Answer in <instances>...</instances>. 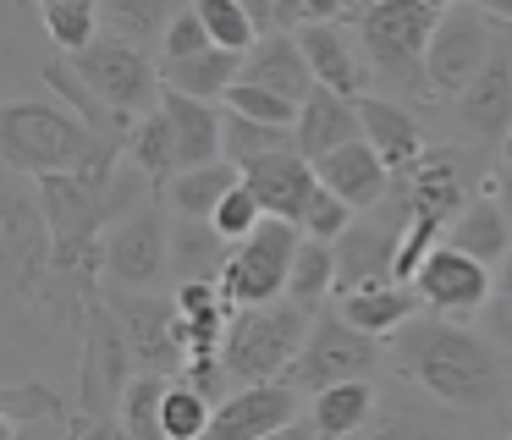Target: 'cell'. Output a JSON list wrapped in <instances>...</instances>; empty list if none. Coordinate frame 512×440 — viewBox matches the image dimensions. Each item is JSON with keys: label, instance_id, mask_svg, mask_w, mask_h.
<instances>
[{"label": "cell", "instance_id": "8d00e7d4", "mask_svg": "<svg viewBox=\"0 0 512 440\" xmlns=\"http://www.w3.org/2000/svg\"><path fill=\"white\" fill-rule=\"evenodd\" d=\"M221 116H226V143H221V154L237 165V171H254L259 160H276V154H292V149H298V132L259 127V121H243V116H232V110H221Z\"/></svg>", "mask_w": 512, "mask_h": 440}, {"label": "cell", "instance_id": "d6a6232c", "mask_svg": "<svg viewBox=\"0 0 512 440\" xmlns=\"http://www.w3.org/2000/svg\"><path fill=\"white\" fill-rule=\"evenodd\" d=\"M39 22H45L50 44H56L67 61L105 39V17H100L94 0H45V6H39Z\"/></svg>", "mask_w": 512, "mask_h": 440}, {"label": "cell", "instance_id": "83f0119b", "mask_svg": "<svg viewBox=\"0 0 512 440\" xmlns=\"http://www.w3.org/2000/svg\"><path fill=\"white\" fill-rule=\"evenodd\" d=\"M336 314H342L353 330H364V336L391 341L402 325L419 319V297H413V286H397V281H391V286H364V292L342 297Z\"/></svg>", "mask_w": 512, "mask_h": 440}, {"label": "cell", "instance_id": "9a60e30c", "mask_svg": "<svg viewBox=\"0 0 512 440\" xmlns=\"http://www.w3.org/2000/svg\"><path fill=\"white\" fill-rule=\"evenodd\" d=\"M490 286H496V275H490L485 264L452 253V248H435L430 259H424V270L413 275V297H419V308L430 319H452V325L485 314Z\"/></svg>", "mask_w": 512, "mask_h": 440}, {"label": "cell", "instance_id": "4fadbf2b", "mask_svg": "<svg viewBox=\"0 0 512 440\" xmlns=\"http://www.w3.org/2000/svg\"><path fill=\"white\" fill-rule=\"evenodd\" d=\"M496 50H490L485 72L468 83V94L452 105L457 132H463L474 149H507L512 138V28L496 22Z\"/></svg>", "mask_w": 512, "mask_h": 440}, {"label": "cell", "instance_id": "681fc988", "mask_svg": "<svg viewBox=\"0 0 512 440\" xmlns=\"http://www.w3.org/2000/svg\"><path fill=\"white\" fill-rule=\"evenodd\" d=\"M501 171H512V138H507V149H501Z\"/></svg>", "mask_w": 512, "mask_h": 440}, {"label": "cell", "instance_id": "ffe728a7", "mask_svg": "<svg viewBox=\"0 0 512 440\" xmlns=\"http://www.w3.org/2000/svg\"><path fill=\"white\" fill-rule=\"evenodd\" d=\"M358 127H364V143L386 160L391 176H408L413 165L430 154V143H424V127L419 116H413L408 105H397V99H380V94H364L358 99Z\"/></svg>", "mask_w": 512, "mask_h": 440}, {"label": "cell", "instance_id": "6da1fadb", "mask_svg": "<svg viewBox=\"0 0 512 440\" xmlns=\"http://www.w3.org/2000/svg\"><path fill=\"white\" fill-rule=\"evenodd\" d=\"M386 363L402 385L430 396L446 413H490L512 391V358L485 341V330L419 314L386 341Z\"/></svg>", "mask_w": 512, "mask_h": 440}, {"label": "cell", "instance_id": "5b68a950", "mask_svg": "<svg viewBox=\"0 0 512 440\" xmlns=\"http://www.w3.org/2000/svg\"><path fill=\"white\" fill-rule=\"evenodd\" d=\"M314 330V314L298 303H270V308H237L232 325H226V347L221 363L232 374V385H281L298 363L303 341Z\"/></svg>", "mask_w": 512, "mask_h": 440}, {"label": "cell", "instance_id": "277c9868", "mask_svg": "<svg viewBox=\"0 0 512 440\" xmlns=\"http://www.w3.org/2000/svg\"><path fill=\"white\" fill-rule=\"evenodd\" d=\"M56 275V231L45 220L34 176H6L0 187V292L12 308H39Z\"/></svg>", "mask_w": 512, "mask_h": 440}, {"label": "cell", "instance_id": "8992f818", "mask_svg": "<svg viewBox=\"0 0 512 440\" xmlns=\"http://www.w3.org/2000/svg\"><path fill=\"white\" fill-rule=\"evenodd\" d=\"M386 363V341L364 336V330H353L336 308H320L314 314V330L309 341H303L298 363H292V374L281 385H292V391H331V385H347V380H369V374Z\"/></svg>", "mask_w": 512, "mask_h": 440}, {"label": "cell", "instance_id": "e575fe53", "mask_svg": "<svg viewBox=\"0 0 512 440\" xmlns=\"http://www.w3.org/2000/svg\"><path fill=\"white\" fill-rule=\"evenodd\" d=\"M166 374H138L127 385L122 407H116V424H122L127 440H166Z\"/></svg>", "mask_w": 512, "mask_h": 440}, {"label": "cell", "instance_id": "d6986e66", "mask_svg": "<svg viewBox=\"0 0 512 440\" xmlns=\"http://www.w3.org/2000/svg\"><path fill=\"white\" fill-rule=\"evenodd\" d=\"M314 176H320L325 193H336L347 209H353V215L380 209L391 198V182H397V176L386 171V160H380L364 138L347 143V149H336V154H325V160L314 165Z\"/></svg>", "mask_w": 512, "mask_h": 440}, {"label": "cell", "instance_id": "9c48e42d", "mask_svg": "<svg viewBox=\"0 0 512 440\" xmlns=\"http://www.w3.org/2000/svg\"><path fill=\"white\" fill-rule=\"evenodd\" d=\"M105 308L122 319L127 341H133L138 374H177L193 358V336L188 319H182L177 297H155V292H122V286H105Z\"/></svg>", "mask_w": 512, "mask_h": 440}, {"label": "cell", "instance_id": "d590c367", "mask_svg": "<svg viewBox=\"0 0 512 440\" xmlns=\"http://www.w3.org/2000/svg\"><path fill=\"white\" fill-rule=\"evenodd\" d=\"M325 297H336V248L331 242H314L303 237L298 259H292V281H287V303L320 314Z\"/></svg>", "mask_w": 512, "mask_h": 440}, {"label": "cell", "instance_id": "74e56055", "mask_svg": "<svg viewBox=\"0 0 512 440\" xmlns=\"http://www.w3.org/2000/svg\"><path fill=\"white\" fill-rule=\"evenodd\" d=\"M0 413H6V435H23L28 424H72V413L61 407V396L50 385H12L0 396Z\"/></svg>", "mask_w": 512, "mask_h": 440}, {"label": "cell", "instance_id": "7402d4cb", "mask_svg": "<svg viewBox=\"0 0 512 440\" xmlns=\"http://www.w3.org/2000/svg\"><path fill=\"white\" fill-rule=\"evenodd\" d=\"M160 116L171 121V138H177L182 171H199V165L226 160V154H221V143H226V116H215V105H204V99H188V94H177V88H166V99H160Z\"/></svg>", "mask_w": 512, "mask_h": 440}, {"label": "cell", "instance_id": "c3c4849f", "mask_svg": "<svg viewBox=\"0 0 512 440\" xmlns=\"http://www.w3.org/2000/svg\"><path fill=\"white\" fill-rule=\"evenodd\" d=\"M265 440H320V435H314V424H309V418H298V424L276 429V435H265Z\"/></svg>", "mask_w": 512, "mask_h": 440}, {"label": "cell", "instance_id": "7dc6e473", "mask_svg": "<svg viewBox=\"0 0 512 440\" xmlns=\"http://www.w3.org/2000/svg\"><path fill=\"white\" fill-rule=\"evenodd\" d=\"M485 193L496 198V209L507 215V226H512V171H501V165H496V171H490V182H485Z\"/></svg>", "mask_w": 512, "mask_h": 440}, {"label": "cell", "instance_id": "7a4b0ae2", "mask_svg": "<svg viewBox=\"0 0 512 440\" xmlns=\"http://www.w3.org/2000/svg\"><path fill=\"white\" fill-rule=\"evenodd\" d=\"M446 6L435 0H375V6H347V28L358 33V50L369 61V77L386 88H402L424 105V55L441 28Z\"/></svg>", "mask_w": 512, "mask_h": 440}, {"label": "cell", "instance_id": "836d02e7", "mask_svg": "<svg viewBox=\"0 0 512 440\" xmlns=\"http://www.w3.org/2000/svg\"><path fill=\"white\" fill-rule=\"evenodd\" d=\"M177 11L182 6H166V0H111V6H100V17H105V33H111V39L138 44V50H149V44L160 50V39H166Z\"/></svg>", "mask_w": 512, "mask_h": 440}, {"label": "cell", "instance_id": "f6af8a7d", "mask_svg": "<svg viewBox=\"0 0 512 440\" xmlns=\"http://www.w3.org/2000/svg\"><path fill=\"white\" fill-rule=\"evenodd\" d=\"M479 325H485V341H496L512 358V259L496 270V286H490V303L479 314Z\"/></svg>", "mask_w": 512, "mask_h": 440}, {"label": "cell", "instance_id": "2e32d148", "mask_svg": "<svg viewBox=\"0 0 512 440\" xmlns=\"http://www.w3.org/2000/svg\"><path fill=\"white\" fill-rule=\"evenodd\" d=\"M287 424H298V391L292 385H243L215 407V424L204 440H265Z\"/></svg>", "mask_w": 512, "mask_h": 440}, {"label": "cell", "instance_id": "44dd1931", "mask_svg": "<svg viewBox=\"0 0 512 440\" xmlns=\"http://www.w3.org/2000/svg\"><path fill=\"white\" fill-rule=\"evenodd\" d=\"M243 83L248 88H270V94L292 99V105H309L314 99V66L309 55H303V44L292 39V33H270V39H259L254 50L243 55Z\"/></svg>", "mask_w": 512, "mask_h": 440}, {"label": "cell", "instance_id": "8fae6325", "mask_svg": "<svg viewBox=\"0 0 512 440\" xmlns=\"http://www.w3.org/2000/svg\"><path fill=\"white\" fill-rule=\"evenodd\" d=\"M138 380V358H133V341H127L122 319L105 308V297L89 308L83 319V363H78V413H100L116 418L127 385Z\"/></svg>", "mask_w": 512, "mask_h": 440}, {"label": "cell", "instance_id": "30bf717a", "mask_svg": "<svg viewBox=\"0 0 512 440\" xmlns=\"http://www.w3.org/2000/svg\"><path fill=\"white\" fill-rule=\"evenodd\" d=\"M303 248V231L287 220H265L243 248H232V264L221 275V297L226 308H270L287 297L292 281V259Z\"/></svg>", "mask_w": 512, "mask_h": 440}, {"label": "cell", "instance_id": "5bb4252c", "mask_svg": "<svg viewBox=\"0 0 512 440\" xmlns=\"http://www.w3.org/2000/svg\"><path fill=\"white\" fill-rule=\"evenodd\" d=\"M474 171H479V154L457 149V143H441V149H430L408 176H397L402 193H408V215L452 226V220L479 198V193H474Z\"/></svg>", "mask_w": 512, "mask_h": 440}, {"label": "cell", "instance_id": "7c38bea8", "mask_svg": "<svg viewBox=\"0 0 512 440\" xmlns=\"http://www.w3.org/2000/svg\"><path fill=\"white\" fill-rule=\"evenodd\" d=\"M166 275H171V220L155 204L105 231V286L155 292Z\"/></svg>", "mask_w": 512, "mask_h": 440}, {"label": "cell", "instance_id": "f1b7e54d", "mask_svg": "<svg viewBox=\"0 0 512 440\" xmlns=\"http://www.w3.org/2000/svg\"><path fill=\"white\" fill-rule=\"evenodd\" d=\"M358 440H457L446 407H435L430 396H386L375 413V424L364 429Z\"/></svg>", "mask_w": 512, "mask_h": 440}, {"label": "cell", "instance_id": "4dcf8cb0", "mask_svg": "<svg viewBox=\"0 0 512 440\" xmlns=\"http://www.w3.org/2000/svg\"><path fill=\"white\" fill-rule=\"evenodd\" d=\"M166 88H177V94H188V99H226L237 83H243V55H232V50H204V55H193V61H182V66H166Z\"/></svg>", "mask_w": 512, "mask_h": 440}, {"label": "cell", "instance_id": "ee69618b", "mask_svg": "<svg viewBox=\"0 0 512 440\" xmlns=\"http://www.w3.org/2000/svg\"><path fill=\"white\" fill-rule=\"evenodd\" d=\"M353 220H358L353 209H347L336 193H325V187H320V193H314V204H309V215H303V237L331 242V248H336V242L353 231Z\"/></svg>", "mask_w": 512, "mask_h": 440}, {"label": "cell", "instance_id": "60d3db41", "mask_svg": "<svg viewBox=\"0 0 512 440\" xmlns=\"http://www.w3.org/2000/svg\"><path fill=\"white\" fill-rule=\"evenodd\" d=\"M215 424V402H204L193 385L171 380L166 391V440H204Z\"/></svg>", "mask_w": 512, "mask_h": 440}, {"label": "cell", "instance_id": "bcb514c9", "mask_svg": "<svg viewBox=\"0 0 512 440\" xmlns=\"http://www.w3.org/2000/svg\"><path fill=\"white\" fill-rule=\"evenodd\" d=\"M61 440H127L116 418H100V413H72V424L61 429Z\"/></svg>", "mask_w": 512, "mask_h": 440}, {"label": "cell", "instance_id": "f35d334b", "mask_svg": "<svg viewBox=\"0 0 512 440\" xmlns=\"http://www.w3.org/2000/svg\"><path fill=\"white\" fill-rule=\"evenodd\" d=\"M199 17L210 28V44L215 50H232V55H248L259 44V22L243 0H199Z\"/></svg>", "mask_w": 512, "mask_h": 440}, {"label": "cell", "instance_id": "b9f144b4", "mask_svg": "<svg viewBox=\"0 0 512 440\" xmlns=\"http://www.w3.org/2000/svg\"><path fill=\"white\" fill-rule=\"evenodd\" d=\"M204 50H215V44H210V28H204L199 6H182L177 17H171L166 39H160V72H166V66L193 61V55H204Z\"/></svg>", "mask_w": 512, "mask_h": 440}, {"label": "cell", "instance_id": "7bdbcfd3", "mask_svg": "<svg viewBox=\"0 0 512 440\" xmlns=\"http://www.w3.org/2000/svg\"><path fill=\"white\" fill-rule=\"evenodd\" d=\"M265 220H270V215H265V209H259V198H254V193H248V187H243V182H237V187H232V193H226V204H221V209H215V220H210V226H215V231H221V237H226V242H232V248H243V242H248V237H254V231H259V226H265Z\"/></svg>", "mask_w": 512, "mask_h": 440}, {"label": "cell", "instance_id": "1f68e13d", "mask_svg": "<svg viewBox=\"0 0 512 440\" xmlns=\"http://www.w3.org/2000/svg\"><path fill=\"white\" fill-rule=\"evenodd\" d=\"M127 165H133L138 176H149L155 182V193H166L171 182L182 176V154H177V138H171V121L160 116H144L133 127V143H127Z\"/></svg>", "mask_w": 512, "mask_h": 440}, {"label": "cell", "instance_id": "4316f807", "mask_svg": "<svg viewBox=\"0 0 512 440\" xmlns=\"http://www.w3.org/2000/svg\"><path fill=\"white\" fill-rule=\"evenodd\" d=\"M45 83L56 88V94H61V105H67L72 116H78L83 127H89L94 138H100V143H116V149H127V143H133V127H138V121L116 116V110L105 105V99L94 94V88L83 83L78 72H72V61H67V55H61V61H50V66H45Z\"/></svg>", "mask_w": 512, "mask_h": 440}, {"label": "cell", "instance_id": "f907efd6", "mask_svg": "<svg viewBox=\"0 0 512 440\" xmlns=\"http://www.w3.org/2000/svg\"><path fill=\"white\" fill-rule=\"evenodd\" d=\"M501 440H512V424H507V435H501Z\"/></svg>", "mask_w": 512, "mask_h": 440}, {"label": "cell", "instance_id": "ac0fdd59", "mask_svg": "<svg viewBox=\"0 0 512 440\" xmlns=\"http://www.w3.org/2000/svg\"><path fill=\"white\" fill-rule=\"evenodd\" d=\"M298 44H303V55H309L320 88H331V94H342V99H364L369 88H375L369 61H364V50H358V33H347V17L298 33Z\"/></svg>", "mask_w": 512, "mask_h": 440}, {"label": "cell", "instance_id": "cb8c5ba5", "mask_svg": "<svg viewBox=\"0 0 512 440\" xmlns=\"http://www.w3.org/2000/svg\"><path fill=\"white\" fill-rule=\"evenodd\" d=\"M232 242L210 220H171V275L177 286H221Z\"/></svg>", "mask_w": 512, "mask_h": 440}, {"label": "cell", "instance_id": "e0dca14e", "mask_svg": "<svg viewBox=\"0 0 512 440\" xmlns=\"http://www.w3.org/2000/svg\"><path fill=\"white\" fill-rule=\"evenodd\" d=\"M243 187L259 198V209L270 220H287V226L303 231V215H309L314 193H320V176L292 149V154H276V160H259L254 171H243Z\"/></svg>", "mask_w": 512, "mask_h": 440}, {"label": "cell", "instance_id": "ab89813d", "mask_svg": "<svg viewBox=\"0 0 512 440\" xmlns=\"http://www.w3.org/2000/svg\"><path fill=\"white\" fill-rule=\"evenodd\" d=\"M232 116H243V121H259V127H281V132H298V105L292 99H281V94H270V88H248V83H237L232 94L221 99Z\"/></svg>", "mask_w": 512, "mask_h": 440}, {"label": "cell", "instance_id": "52a82bcc", "mask_svg": "<svg viewBox=\"0 0 512 440\" xmlns=\"http://www.w3.org/2000/svg\"><path fill=\"white\" fill-rule=\"evenodd\" d=\"M496 22L485 6H446L441 28L424 55V105H457L479 72H485L490 50H496Z\"/></svg>", "mask_w": 512, "mask_h": 440}, {"label": "cell", "instance_id": "484cf974", "mask_svg": "<svg viewBox=\"0 0 512 440\" xmlns=\"http://www.w3.org/2000/svg\"><path fill=\"white\" fill-rule=\"evenodd\" d=\"M446 248L452 253H463V259H474V264H507L512 259V226H507V215L496 209V198L490 193H479L474 204L463 209V215L446 226Z\"/></svg>", "mask_w": 512, "mask_h": 440}, {"label": "cell", "instance_id": "603a6c76", "mask_svg": "<svg viewBox=\"0 0 512 440\" xmlns=\"http://www.w3.org/2000/svg\"><path fill=\"white\" fill-rule=\"evenodd\" d=\"M364 138L358 127V99H342L331 88H314V99L298 110V154L309 165H320L325 154L347 149V143Z\"/></svg>", "mask_w": 512, "mask_h": 440}, {"label": "cell", "instance_id": "d4e9b609", "mask_svg": "<svg viewBox=\"0 0 512 440\" xmlns=\"http://www.w3.org/2000/svg\"><path fill=\"white\" fill-rule=\"evenodd\" d=\"M380 402L386 396L375 391V380H347V385H331L309 402V424L320 440H358L369 424H375Z\"/></svg>", "mask_w": 512, "mask_h": 440}, {"label": "cell", "instance_id": "ba28073f", "mask_svg": "<svg viewBox=\"0 0 512 440\" xmlns=\"http://www.w3.org/2000/svg\"><path fill=\"white\" fill-rule=\"evenodd\" d=\"M72 72L83 77V83L94 88V94L105 99V105L116 110V116L127 121H144L160 110V99H166V77H160V61L149 50H138V44H122L105 33L100 44H89L83 55H72Z\"/></svg>", "mask_w": 512, "mask_h": 440}, {"label": "cell", "instance_id": "f546056e", "mask_svg": "<svg viewBox=\"0 0 512 440\" xmlns=\"http://www.w3.org/2000/svg\"><path fill=\"white\" fill-rule=\"evenodd\" d=\"M237 182H243V171L232 160H215V165H199V171H182L160 198L177 209V220H215V209L226 204V193Z\"/></svg>", "mask_w": 512, "mask_h": 440}, {"label": "cell", "instance_id": "3957f363", "mask_svg": "<svg viewBox=\"0 0 512 440\" xmlns=\"http://www.w3.org/2000/svg\"><path fill=\"white\" fill-rule=\"evenodd\" d=\"M116 143H100L67 105H50V99H12L0 110V154H6V171L17 176H78L89 160H100Z\"/></svg>", "mask_w": 512, "mask_h": 440}]
</instances>
